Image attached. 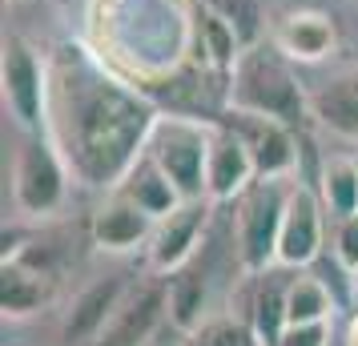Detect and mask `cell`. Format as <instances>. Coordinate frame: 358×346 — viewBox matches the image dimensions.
I'll use <instances>...</instances> for the list:
<instances>
[{
  "mask_svg": "<svg viewBox=\"0 0 358 346\" xmlns=\"http://www.w3.org/2000/svg\"><path fill=\"white\" fill-rule=\"evenodd\" d=\"M157 105L101 61L89 45H61L49 61V137L73 178L93 189H117L145 153Z\"/></svg>",
  "mask_w": 358,
  "mask_h": 346,
  "instance_id": "obj_1",
  "label": "cell"
},
{
  "mask_svg": "<svg viewBox=\"0 0 358 346\" xmlns=\"http://www.w3.org/2000/svg\"><path fill=\"white\" fill-rule=\"evenodd\" d=\"M201 8L189 0H89V49L141 93L197 57Z\"/></svg>",
  "mask_w": 358,
  "mask_h": 346,
  "instance_id": "obj_2",
  "label": "cell"
},
{
  "mask_svg": "<svg viewBox=\"0 0 358 346\" xmlns=\"http://www.w3.org/2000/svg\"><path fill=\"white\" fill-rule=\"evenodd\" d=\"M226 105L229 113L274 117L294 129L310 117L306 85L298 81L294 61L274 41H254L234 57V69L226 77Z\"/></svg>",
  "mask_w": 358,
  "mask_h": 346,
  "instance_id": "obj_3",
  "label": "cell"
},
{
  "mask_svg": "<svg viewBox=\"0 0 358 346\" xmlns=\"http://www.w3.org/2000/svg\"><path fill=\"white\" fill-rule=\"evenodd\" d=\"M69 182H73V169H69L65 153L57 149L49 133H24V145L17 149V161H13V206L17 214L45 222L57 217L69 206Z\"/></svg>",
  "mask_w": 358,
  "mask_h": 346,
  "instance_id": "obj_4",
  "label": "cell"
},
{
  "mask_svg": "<svg viewBox=\"0 0 358 346\" xmlns=\"http://www.w3.org/2000/svg\"><path fill=\"white\" fill-rule=\"evenodd\" d=\"M294 182H254L242 198L234 201V246H238V266L242 274H266L278 266V233H282V214Z\"/></svg>",
  "mask_w": 358,
  "mask_h": 346,
  "instance_id": "obj_5",
  "label": "cell"
},
{
  "mask_svg": "<svg viewBox=\"0 0 358 346\" xmlns=\"http://www.w3.org/2000/svg\"><path fill=\"white\" fill-rule=\"evenodd\" d=\"M213 121H197L185 113H157L149 129L145 153L165 169V178L178 185L185 201L206 198V161H210Z\"/></svg>",
  "mask_w": 358,
  "mask_h": 346,
  "instance_id": "obj_6",
  "label": "cell"
},
{
  "mask_svg": "<svg viewBox=\"0 0 358 346\" xmlns=\"http://www.w3.org/2000/svg\"><path fill=\"white\" fill-rule=\"evenodd\" d=\"M0 89H4V109L24 133L49 129V61L24 41L8 36L0 52Z\"/></svg>",
  "mask_w": 358,
  "mask_h": 346,
  "instance_id": "obj_7",
  "label": "cell"
},
{
  "mask_svg": "<svg viewBox=\"0 0 358 346\" xmlns=\"http://www.w3.org/2000/svg\"><path fill=\"white\" fill-rule=\"evenodd\" d=\"M326 246V206L306 182L290 185L282 233H278V270H310Z\"/></svg>",
  "mask_w": 358,
  "mask_h": 346,
  "instance_id": "obj_8",
  "label": "cell"
},
{
  "mask_svg": "<svg viewBox=\"0 0 358 346\" xmlns=\"http://www.w3.org/2000/svg\"><path fill=\"white\" fill-rule=\"evenodd\" d=\"M213 201L210 198H189L181 201L173 214H165L153 222V233H149V274H162L169 278L173 270L194 262L197 246L206 238V222H210Z\"/></svg>",
  "mask_w": 358,
  "mask_h": 346,
  "instance_id": "obj_9",
  "label": "cell"
},
{
  "mask_svg": "<svg viewBox=\"0 0 358 346\" xmlns=\"http://www.w3.org/2000/svg\"><path fill=\"white\" fill-rule=\"evenodd\" d=\"M254 182H258V165H254L245 137L229 121H213L210 161H206V198L213 206H226V201L242 198Z\"/></svg>",
  "mask_w": 358,
  "mask_h": 346,
  "instance_id": "obj_10",
  "label": "cell"
},
{
  "mask_svg": "<svg viewBox=\"0 0 358 346\" xmlns=\"http://www.w3.org/2000/svg\"><path fill=\"white\" fill-rule=\"evenodd\" d=\"M169 322V306H165V282L149 278L141 286H129L113 318L105 322L93 346H145L157 326Z\"/></svg>",
  "mask_w": 358,
  "mask_h": 346,
  "instance_id": "obj_11",
  "label": "cell"
},
{
  "mask_svg": "<svg viewBox=\"0 0 358 346\" xmlns=\"http://www.w3.org/2000/svg\"><path fill=\"white\" fill-rule=\"evenodd\" d=\"M57 298V282L45 266H36L24 250L4 246V262H0V310L4 318H33Z\"/></svg>",
  "mask_w": 358,
  "mask_h": 346,
  "instance_id": "obj_12",
  "label": "cell"
},
{
  "mask_svg": "<svg viewBox=\"0 0 358 346\" xmlns=\"http://www.w3.org/2000/svg\"><path fill=\"white\" fill-rule=\"evenodd\" d=\"M234 117L238 121H229V125L245 137L262 182H270V178L294 182V173H298V133H294V125L274 121V117H250V113H234Z\"/></svg>",
  "mask_w": 358,
  "mask_h": 346,
  "instance_id": "obj_13",
  "label": "cell"
},
{
  "mask_svg": "<svg viewBox=\"0 0 358 346\" xmlns=\"http://www.w3.org/2000/svg\"><path fill=\"white\" fill-rule=\"evenodd\" d=\"M270 41L290 57L294 65H322L326 57L338 49V29H334V17L330 13L290 8V13L274 17Z\"/></svg>",
  "mask_w": 358,
  "mask_h": 346,
  "instance_id": "obj_14",
  "label": "cell"
},
{
  "mask_svg": "<svg viewBox=\"0 0 358 346\" xmlns=\"http://www.w3.org/2000/svg\"><path fill=\"white\" fill-rule=\"evenodd\" d=\"M89 233H93V246L101 254H129L137 246H149V233H153V217L121 189H109L105 201L93 210V222H89Z\"/></svg>",
  "mask_w": 358,
  "mask_h": 346,
  "instance_id": "obj_15",
  "label": "cell"
},
{
  "mask_svg": "<svg viewBox=\"0 0 358 346\" xmlns=\"http://www.w3.org/2000/svg\"><path fill=\"white\" fill-rule=\"evenodd\" d=\"M129 290V282L121 274L109 278H93L85 290H77V298L69 302L65 318H61V338L69 346L73 343H97V334L105 330V322L113 318V310L121 306V298Z\"/></svg>",
  "mask_w": 358,
  "mask_h": 346,
  "instance_id": "obj_16",
  "label": "cell"
},
{
  "mask_svg": "<svg viewBox=\"0 0 358 346\" xmlns=\"http://www.w3.org/2000/svg\"><path fill=\"white\" fill-rule=\"evenodd\" d=\"M310 117L334 137L358 141V65L334 73L310 93Z\"/></svg>",
  "mask_w": 358,
  "mask_h": 346,
  "instance_id": "obj_17",
  "label": "cell"
},
{
  "mask_svg": "<svg viewBox=\"0 0 358 346\" xmlns=\"http://www.w3.org/2000/svg\"><path fill=\"white\" fill-rule=\"evenodd\" d=\"M165 306H169V326L181 338H194L201 322L210 318V286L194 266H181L165 278Z\"/></svg>",
  "mask_w": 358,
  "mask_h": 346,
  "instance_id": "obj_18",
  "label": "cell"
},
{
  "mask_svg": "<svg viewBox=\"0 0 358 346\" xmlns=\"http://www.w3.org/2000/svg\"><path fill=\"white\" fill-rule=\"evenodd\" d=\"M250 326H254V338L258 346H278L282 330H286V278L274 270L266 274H254V290H250Z\"/></svg>",
  "mask_w": 358,
  "mask_h": 346,
  "instance_id": "obj_19",
  "label": "cell"
},
{
  "mask_svg": "<svg viewBox=\"0 0 358 346\" xmlns=\"http://www.w3.org/2000/svg\"><path fill=\"white\" fill-rule=\"evenodd\" d=\"M117 189H121V194H129V198L137 201V206L153 217V222H157V217H165V214H173L181 201H185L178 194V185L165 178V169L153 161L149 153H141V157H137V165L125 173V182L117 185Z\"/></svg>",
  "mask_w": 358,
  "mask_h": 346,
  "instance_id": "obj_20",
  "label": "cell"
},
{
  "mask_svg": "<svg viewBox=\"0 0 358 346\" xmlns=\"http://www.w3.org/2000/svg\"><path fill=\"white\" fill-rule=\"evenodd\" d=\"M298 322H334V294L310 270H290L286 278V326Z\"/></svg>",
  "mask_w": 358,
  "mask_h": 346,
  "instance_id": "obj_21",
  "label": "cell"
},
{
  "mask_svg": "<svg viewBox=\"0 0 358 346\" xmlns=\"http://www.w3.org/2000/svg\"><path fill=\"white\" fill-rule=\"evenodd\" d=\"M318 198H322L330 217L358 214V161L346 153L326 157L318 169Z\"/></svg>",
  "mask_w": 358,
  "mask_h": 346,
  "instance_id": "obj_22",
  "label": "cell"
},
{
  "mask_svg": "<svg viewBox=\"0 0 358 346\" xmlns=\"http://www.w3.org/2000/svg\"><path fill=\"white\" fill-rule=\"evenodd\" d=\"M189 346H258V338H254L250 318L217 314V318H206L201 322V330L189 338Z\"/></svg>",
  "mask_w": 358,
  "mask_h": 346,
  "instance_id": "obj_23",
  "label": "cell"
},
{
  "mask_svg": "<svg viewBox=\"0 0 358 346\" xmlns=\"http://www.w3.org/2000/svg\"><path fill=\"white\" fill-rule=\"evenodd\" d=\"M330 250H334V262L346 278L358 274V214L334 217V230H330Z\"/></svg>",
  "mask_w": 358,
  "mask_h": 346,
  "instance_id": "obj_24",
  "label": "cell"
},
{
  "mask_svg": "<svg viewBox=\"0 0 358 346\" xmlns=\"http://www.w3.org/2000/svg\"><path fill=\"white\" fill-rule=\"evenodd\" d=\"M334 343V322H298L286 326L278 346H330Z\"/></svg>",
  "mask_w": 358,
  "mask_h": 346,
  "instance_id": "obj_25",
  "label": "cell"
},
{
  "mask_svg": "<svg viewBox=\"0 0 358 346\" xmlns=\"http://www.w3.org/2000/svg\"><path fill=\"white\" fill-rule=\"evenodd\" d=\"M342 343H346V346H358V314L346 322V338H342Z\"/></svg>",
  "mask_w": 358,
  "mask_h": 346,
  "instance_id": "obj_26",
  "label": "cell"
},
{
  "mask_svg": "<svg viewBox=\"0 0 358 346\" xmlns=\"http://www.w3.org/2000/svg\"><path fill=\"white\" fill-rule=\"evenodd\" d=\"M350 282H355V298H358V274H355V278H350Z\"/></svg>",
  "mask_w": 358,
  "mask_h": 346,
  "instance_id": "obj_27",
  "label": "cell"
}]
</instances>
